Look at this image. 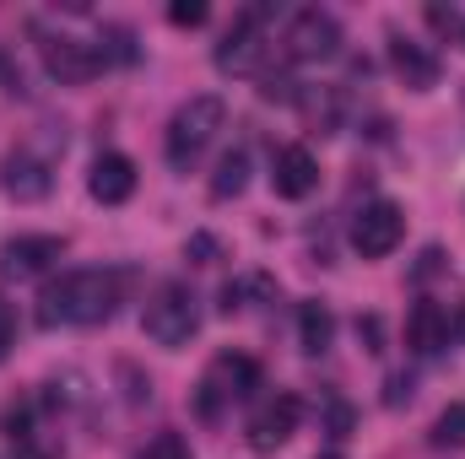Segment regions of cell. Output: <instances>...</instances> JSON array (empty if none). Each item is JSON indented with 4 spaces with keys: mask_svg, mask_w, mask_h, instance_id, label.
I'll list each match as a JSON object with an SVG mask.
<instances>
[{
    "mask_svg": "<svg viewBox=\"0 0 465 459\" xmlns=\"http://www.w3.org/2000/svg\"><path fill=\"white\" fill-rule=\"evenodd\" d=\"M298 422H303V400H298V395H271V400L249 416V444H254L260 454H271V449H282V444L298 433Z\"/></svg>",
    "mask_w": 465,
    "mask_h": 459,
    "instance_id": "cell-7",
    "label": "cell"
},
{
    "mask_svg": "<svg viewBox=\"0 0 465 459\" xmlns=\"http://www.w3.org/2000/svg\"><path fill=\"white\" fill-rule=\"evenodd\" d=\"M44 65H49V76H60L65 87H82V82H93V76L104 71L98 44H76V38H49V44H44Z\"/></svg>",
    "mask_w": 465,
    "mask_h": 459,
    "instance_id": "cell-10",
    "label": "cell"
},
{
    "mask_svg": "<svg viewBox=\"0 0 465 459\" xmlns=\"http://www.w3.org/2000/svg\"><path fill=\"white\" fill-rule=\"evenodd\" d=\"M428 22H433V27H455V11H444V5H428Z\"/></svg>",
    "mask_w": 465,
    "mask_h": 459,
    "instance_id": "cell-25",
    "label": "cell"
},
{
    "mask_svg": "<svg viewBox=\"0 0 465 459\" xmlns=\"http://www.w3.org/2000/svg\"><path fill=\"white\" fill-rule=\"evenodd\" d=\"M87 195H93L98 206H124V200L135 195V162H130L124 151H104V157L93 162V173H87Z\"/></svg>",
    "mask_w": 465,
    "mask_h": 459,
    "instance_id": "cell-14",
    "label": "cell"
},
{
    "mask_svg": "<svg viewBox=\"0 0 465 459\" xmlns=\"http://www.w3.org/2000/svg\"><path fill=\"white\" fill-rule=\"evenodd\" d=\"M357 336L368 341V351H384V346H379V336H384V330H379V319H357Z\"/></svg>",
    "mask_w": 465,
    "mask_h": 459,
    "instance_id": "cell-23",
    "label": "cell"
},
{
    "mask_svg": "<svg viewBox=\"0 0 465 459\" xmlns=\"http://www.w3.org/2000/svg\"><path fill=\"white\" fill-rule=\"evenodd\" d=\"M243 184H249V151H228V157L217 162V173H212V200L243 195Z\"/></svg>",
    "mask_w": 465,
    "mask_h": 459,
    "instance_id": "cell-17",
    "label": "cell"
},
{
    "mask_svg": "<svg viewBox=\"0 0 465 459\" xmlns=\"http://www.w3.org/2000/svg\"><path fill=\"white\" fill-rule=\"evenodd\" d=\"M184 254H190L195 265H212V259H217V238H212V232H195V238L184 243Z\"/></svg>",
    "mask_w": 465,
    "mask_h": 459,
    "instance_id": "cell-22",
    "label": "cell"
},
{
    "mask_svg": "<svg viewBox=\"0 0 465 459\" xmlns=\"http://www.w3.org/2000/svg\"><path fill=\"white\" fill-rule=\"evenodd\" d=\"M60 254H65V243H60V238H49V232L11 238V243L0 249V276H16V281H27V276H44V270H49Z\"/></svg>",
    "mask_w": 465,
    "mask_h": 459,
    "instance_id": "cell-9",
    "label": "cell"
},
{
    "mask_svg": "<svg viewBox=\"0 0 465 459\" xmlns=\"http://www.w3.org/2000/svg\"><path fill=\"white\" fill-rule=\"evenodd\" d=\"M141 330H146L157 346H168V351L190 346V336L201 330V303H195V292L179 287V281L157 287L152 303H146V314H141Z\"/></svg>",
    "mask_w": 465,
    "mask_h": 459,
    "instance_id": "cell-3",
    "label": "cell"
},
{
    "mask_svg": "<svg viewBox=\"0 0 465 459\" xmlns=\"http://www.w3.org/2000/svg\"><path fill=\"white\" fill-rule=\"evenodd\" d=\"M401 232H406V211L395 200H368L351 222V249L362 259H384V254H395Z\"/></svg>",
    "mask_w": 465,
    "mask_h": 459,
    "instance_id": "cell-6",
    "label": "cell"
},
{
    "mask_svg": "<svg viewBox=\"0 0 465 459\" xmlns=\"http://www.w3.org/2000/svg\"><path fill=\"white\" fill-rule=\"evenodd\" d=\"M38 303H44L38 308L44 325H104V319H114L119 276L114 270H65L60 281L44 287Z\"/></svg>",
    "mask_w": 465,
    "mask_h": 459,
    "instance_id": "cell-1",
    "label": "cell"
},
{
    "mask_svg": "<svg viewBox=\"0 0 465 459\" xmlns=\"http://www.w3.org/2000/svg\"><path fill=\"white\" fill-rule=\"evenodd\" d=\"M406 346L417 356H433L439 346H450V314H444V303H433V298L411 303V314H406Z\"/></svg>",
    "mask_w": 465,
    "mask_h": 459,
    "instance_id": "cell-15",
    "label": "cell"
},
{
    "mask_svg": "<svg viewBox=\"0 0 465 459\" xmlns=\"http://www.w3.org/2000/svg\"><path fill=\"white\" fill-rule=\"evenodd\" d=\"M390 65H395V76H401L411 93H433V87H439V54H433L428 44L406 38V33L390 38Z\"/></svg>",
    "mask_w": 465,
    "mask_h": 459,
    "instance_id": "cell-12",
    "label": "cell"
},
{
    "mask_svg": "<svg viewBox=\"0 0 465 459\" xmlns=\"http://www.w3.org/2000/svg\"><path fill=\"white\" fill-rule=\"evenodd\" d=\"M331 341H336L331 308H325V303H303V308H298V346H303L309 356H320V351H331Z\"/></svg>",
    "mask_w": 465,
    "mask_h": 459,
    "instance_id": "cell-16",
    "label": "cell"
},
{
    "mask_svg": "<svg viewBox=\"0 0 465 459\" xmlns=\"http://www.w3.org/2000/svg\"><path fill=\"white\" fill-rule=\"evenodd\" d=\"M11 459H54L49 454V449H38V444H33V433H27V438H16V454Z\"/></svg>",
    "mask_w": 465,
    "mask_h": 459,
    "instance_id": "cell-24",
    "label": "cell"
},
{
    "mask_svg": "<svg viewBox=\"0 0 465 459\" xmlns=\"http://www.w3.org/2000/svg\"><path fill=\"white\" fill-rule=\"evenodd\" d=\"M320 459H336V454H320Z\"/></svg>",
    "mask_w": 465,
    "mask_h": 459,
    "instance_id": "cell-27",
    "label": "cell"
},
{
    "mask_svg": "<svg viewBox=\"0 0 465 459\" xmlns=\"http://www.w3.org/2000/svg\"><path fill=\"white\" fill-rule=\"evenodd\" d=\"M168 22L173 27H201L206 22V5L201 0H179V5H168Z\"/></svg>",
    "mask_w": 465,
    "mask_h": 459,
    "instance_id": "cell-20",
    "label": "cell"
},
{
    "mask_svg": "<svg viewBox=\"0 0 465 459\" xmlns=\"http://www.w3.org/2000/svg\"><path fill=\"white\" fill-rule=\"evenodd\" d=\"M265 60V33H260V16L249 11L243 22H232V33L217 44V71L223 76H254Z\"/></svg>",
    "mask_w": 465,
    "mask_h": 459,
    "instance_id": "cell-8",
    "label": "cell"
},
{
    "mask_svg": "<svg viewBox=\"0 0 465 459\" xmlns=\"http://www.w3.org/2000/svg\"><path fill=\"white\" fill-rule=\"evenodd\" d=\"M260 389V362L243 356V351H223L212 367H206V384H201V416H217L223 400H243Z\"/></svg>",
    "mask_w": 465,
    "mask_h": 459,
    "instance_id": "cell-4",
    "label": "cell"
},
{
    "mask_svg": "<svg viewBox=\"0 0 465 459\" xmlns=\"http://www.w3.org/2000/svg\"><path fill=\"white\" fill-rule=\"evenodd\" d=\"M314 184H320L314 151H309V146H282L276 162H271V190H276L282 200H303V195H314Z\"/></svg>",
    "mask_w": 465,
    "mask_h": 459,
    "instance_id": "cell-11",
    "label": "cell"
},
{
    "mask_svg": "<svg viewBox=\"0 0 465 459\" xmlns=\"http://www.w3.org/2000/svg\"><path fill=\"white\" fill-rule=\"evenodd\" d=\"M433 444H439V449H465V405H444V411H439Z\"/></svg>",
    "mask_w": 465,
    "mask_h": 459,
    "instance_id": "cell-18",
    "label": "cell"
},
{
    "mask_svg": "<svg viewBox=\"0 0 465 459\" xmlns=\"http://www.w3.org/2000/svg\"><path fill=\"white\" fill-rule=\"evenodd\" d=\"M49 184H54V173H49V162H38L33 151H11V157L0 162V190H5L11 200H22V206L44 200Z\"/></svg>",
    "mask_w": 465,
    "mask_h": 459,
    "instance_id": "cell-13",
    "label": "cell"
},
{
    "mask_svg": "<svg viewBox=\"0 0 465 459\" xmlns=\"http://www.w3.org/2000/svg\"><path fill=\"white\" fill-rule=\"evenodd\" d=\"M11 346H16V308L0 298V362L11 356Z\"/></svg>",
    "mask_w": 465,
    "mask_h": 459,
    "instance_id": "cell-21",
    "label": "cell"
},
{
    "mask_svg": "<svg viewBox=\"0 0 465 459\" xmlns=\"http://www.w3.org/2000/svg\"><path fill=\"white\" fill-rule=\"evenodd\" d=\"M450 336H455V341L465 346V308H460V314H455V319H450Z\"/></svg>",
    "mask_w": 465,
    "mask_h": 459,
    "instance_id": "cell-26",
    "label": "cell"
},
{
    "mask_svg": "<svg viewBox=\"0 0 465 459\" xmlns=\"http://www.w3.org/2000/svg\"><path fill=\"white\" fill-rule=\"evenodd\" d=\"M141 459H195V454H190V444H184L179 433H157V438L141 449Z\"/></svg>",
    "mask_w": 465,
    "mask_h": 459,
    "instance_id": "cell-19",
    "label": "cell"
},
{
    "mask_svg": "<svg viewBox=\"0 0 465 459\" xmlns=\"http://www.w3.org/2000/svg\"><path fill=\"white\" fill-rule=\"evenodd\" d=\"M287 54L303 60V65L336 60V54H341V22H336L331 11H320V5L298 11V16L287 22Z\"/></svg>",
    "mask_w": 465,
    "mask_h": 459,
    "instance_id": "cell-5",
    "label": "cell"
},
{
    "mask_svg": "<svg viewBox=\"0 0 465 459\" xmlns=\"http://www.w3.org/2000/svg\"><path fill=\"white\" fill-rule=\"evenodd\" d=\"M223 119H228V109H223V98H212V93H201V98H190L179 114L168 119V162L184 173L212 141H217V130H223Z\"/></svg>",
    "mask_w": 465,
    "mask_h": 459,
    "instance_id": "cell-2",
    "label": "cell"
}]
</instances>
